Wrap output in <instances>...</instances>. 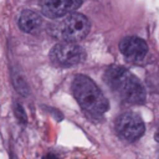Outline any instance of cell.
<instances>
[{
	"mask_svg": "<svg viewBox=\"0 0 159 159\" xmlns=\"http://www.w3.org/2000/svg\"><path fill=\"white\" fill-rule=\"evenodd\" d=\"M104 81L112 92L127 104H142L145 91L139 80L120 66H111L104 73Z\"/></svg>",
	"mask_w": 159,
	"mask_h": 159,
	"instance_id": "6da1fadb",
	"label": "cell"
},
{
	"mask_svg": "<svg viewBox=\"0 0 159 159\" xmlns=\"http://www.w3.org/2000/svg\"><path fill=\"white\" fill-rule=\"evenodd\" d=\"M72 93L88 117L101 118L108 109V99L89 77L77 75L72 82Z\"/></svg>",
	"mask_w": 159,
	"mask_h": 159,
	"instance_id": "7a4b0ae2",
	"label": "cell"
},
{
	"mask_svg": "<svg viewBox=\"0 0 159 159\" xmlns=\"http://www.w3.org/2000/svg\"><path fill=\"white\" fill-rule=\"evenodd\" d=\"M91 22L87 16L80 12H70L51 26V35L60 41H78L87 36Z\"/></svg>",
	"mask_w": 159,
	"mask_h": 159,
	"instance_id": "3957f363",
	"label": "cell"
},
{
	"mask_svg": "<svg viewBox=\"0 0 159 159\" xmlns=\"http://www.w3.org/2000/svg\"><path fill=\"white\" fill-rule=\"evenodd\" d=\"M84 57V50L75 41H60L50 51V60L60 67L75 66L82 62Z\"/></svg>",
	"mask_w": 159,
	"mask_h": 159,
	"instance_id": "277c9868",
	"label": "cell"
},
{
	"mask_svg": "<svg viewBox=\"0 0 159 159\" xmlns=\"http://www.w3.org/2000/svg\"><path fill=\"white\" fill-rule=\"evenodd\" d=\"M116 130L120 138L127 142H134L139 139L144 133V122L133 112H125L120 114L116 120Z\"/></svg>",
	"mask_w": 159,
	"mask_h": 159,
	"instance_id": "5b68a950",
	"label": "cell"
},
{
	"mask_svg": "<svg viewBox=\"0 0 159 159\" xmlns=\"http://www.w3.org/2000/svg\"><path fill=\"white\" fill-rule=\"evenodd\" d=\"M83 0H40L41 12L48 19H60L73 12L82 5Z\"/></svg>",
	"mask_w": 159,
	"mask_h": 159,
	"instance_id": "8992f818",
	"label": "cell"
},
{
	"mask_svg": "<svg viewBox=\"0 0 159 159\" xmlns=\"http://www.w3.org/2000/svg\"><path fill=\"white\" fill-rule=\"evenodd\" d=\"M119 51L128 61L138 62L147 56L148 46L143 39L137 36H129L124 37L119 42Z\"/></svg>",
	"mask_w": 159,
	"mask_h": 159,
	"instance_id": "52a82bcc",
	"label": "cell"
},
{
	"mask_svg": "<svg viewBox=\"0 0 159 159\" xmlns=\"http://www.w3.org/2000/svg\"><path fill=\"white\" fill-rule=\"evenodd\" d=\"M41 16L34 10H24L19 17V27L24 32H34L41 26Z\"/></svg>",
	"mask_w": 159,
	"mask_h": 159,
	"instance_id": "ba28073f",
	"label": "cell"
},
{
	"mask_svg": "<svg viewBox=\"0 0 159 159\" xmlns=\"http://www.w3.org/2000/svg\"><path fill=\"white\" fill-rule=\"evenodd\" d=\"M14 113H15V116H16V118L19 119L20 123H22V124L26 123V114H25V111H24V108L21 107V104H19V103L15 104Z\"/></svg>",
	"mask_w": 159,
	"mask_h": 159,
	"instance_id": "9c48e42d",
	"label": "cell"
},
{
	"mask_svg": "<svg viewBox=\"0 0 159 159\" xmlns=\"http://www.w3.org/2000/svg\"><path fill=\"white\" fill-rule=\"evenodd\" d=\"M155 138H157V140H158V142H159V130H158V132H157V134H155Z\"/></svg>",
	"mask_w": 159,
	"mask_h": 159,
	"instance_id": "30bf717a",
	"label": "cell"
}]
</instances>
